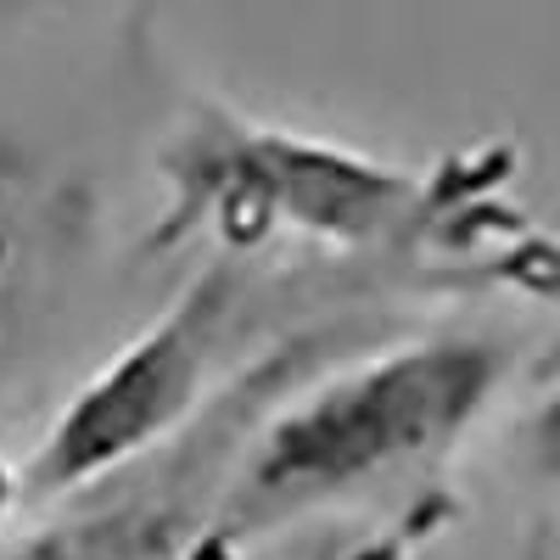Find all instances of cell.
Masks as SVG:
<instances>
[{
	"instance_id": "cell-1",
	"label": "cell",
	"mask_w": 560,
	"mask_h": 560,
	"mask_svg": "<svg viewBox=\"0 0 560 560\" xmlns=\"http://www.w3.org/2000/svg\"><path fill=\"white\" fill-rule=\"evenodd\" d=\"M504 376L510 348L465 331L420 337L325 376L264 427L230 477L197 560H230L264 533L303 522L308 510L443 459L482 420Z\"/></svg>"
},
{
	"instance_id": "cell-2",
	"label": "cell",
	"mask_w": 560,
	"mask_h": 560,
	"mask_svg": "<svg viewBox=\"0 0 560 560\" xmlns=\"http://www.w3.org/2000/svg\"><path fill=\"white\" fill-rule=\"evenodd\" d=\"M448 168L409 174L331 140L202 113L168 158V185L179 197L168 236L197 219H213L230 253H247L269 236H308L331 247L448 236V213H477L471 191H448Z\"/></svg>"
},
{
	"instance_id": "cell-3",
	"label": "cell",
	"mask_w": 560,
	"mask_h": 560,
	"mask_svg": "<svg viewBox=\"0 0 560 560\" xmlns=\"http://www.w3.org/2000/svg\"><path fill=\"white\" fill-rule=\"evenodd\" d=\"M242 264L219 258L185 280V292L140 331L124 353H113L90 376L57 427L39 438L23 499H68L118 477L129 459L152 454L185 415H191L213 382V370L230 348V331L242 319Z\"/></svg>"
},
{
	"instance_id": "cell-4",
	"label": "cell",
	"mask_w": 560,
	"mask_h": 560,
	"mask_svg": "<svg viewBox=\"0 0 560 560\" xmlns=\"http://www.w3.org/2000/svg\"><path fill=\"white\" fill-rule=\"evenodd\" d=\"M152 522L140 510H102V516H79L39 527L28 538L0 544V560H152Z\"/></svg>"
},
{
	"instance_id": "cell-5",
	"label": "cell",
	"mask_w": 560,
	"mask_h": 560,
	"mask_svg": "<svg viewBox=\"0 0 560 560\" xmlns=\"http://www.w3.org/2000/svg\"><path fill=\"white\" fill-rule=\"evenodd\" d=\"M544 376H549V398L538 404L533 415V427H527V443H533V459H538V471L560 482V342L544 364Z\"/></svg>"
}]
</instances>
